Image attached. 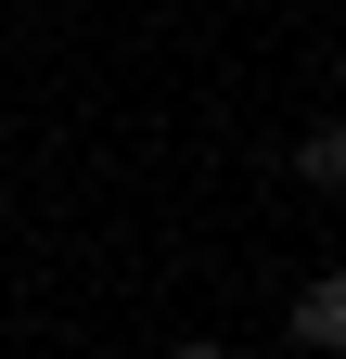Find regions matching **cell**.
Instances as JSON below:
<instances>
[{"label": "cell", "instance_id": "6da1fadb", "mask_svg": "<svg viewBox=\"0 0 346 359\" xmlns=\"http://www.w3.org/2000/svg\"><path fill=\"white\" fill-rule=\"evenodd\" d=\"M295 346H346V269L295 283Z\"/></svg>", "mask_w": 346, "mask_h": 359}, {"label": "cell", "instance_id": "7a4b0ae2", "mask_svg": "<svg viewBox=\"0 0 346 359\" xmlns=\"http://www.w3.org/2000/svg\"><path fill=\"white\" fill-rule=\"evenodd\" d=\"M295 180H308V193H346V128H308V142H295Z\"/></svg>", "mask_w": 346, "mask_h": 359}]
</instances>
